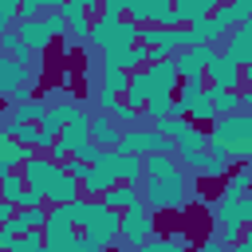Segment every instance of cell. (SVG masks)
<instances>
[{"label":"cell","mask_w":252,"mask_h":252,"mask_svg":"<svg viewBox=\"0 0 252 252\" xmlns=\"http://www.w3.org/2000/svg\"><path fill=\"white\" fill-rule=\"evenodd\" d=\"M220 55H224L228 63H236V67H248V63H252V28H248V24L232 28V32L224 35Z\"/></svg>","instance_id":"cell-11"},{"label":"cell","mask_w":252,"mask_h":252,"mask_svg":"<svg viewBox=\"0 0 252 252\" xmlns=\"http://www.w3.org/2000/svg\"><path fill=\"white\" fill-rule=\"evenodd\" d=\"M91 43H94L98 51H106V47H134V43H138V24L126 20V16H118V20L94 16V24H91Z\"/></svg>","instance_id":"cell-4"},{"label":"cell","mask_w":252,"mask_h":252,"mask_svg":"<svg viewBox=\"0 0 252 252\" xmlns=\"http://www.w3.org/2000/svg\"><path fill=\"white\" fill-rule=\"evenodd\" d=\"M248 16H252V12H244L240 4H232V0H220V4H217V12L209 16V24H213L220 35H228V32H232V28H240Z\"/></svg>","instance_id":"cell-18"},{"label":"cell","mask_w":252,"mask_h":252,"mask_svg":"<svg viewBox=\"0 0 252 252\" xmlns=\"http://www.w3.org/2000/svg\"><path fill=\"white\" fill-rule=\"evenodd\" d=\"M118 102H122L118 94H110V91H94V110H98V114H114Z\"/></svg>","instance_id":"cell-39"},{"label":"cell","mask_w":252,"mask_h":252,"mask_svg":"<svg viewBox=\"0 0 252 252\" xmlns=\"http://www.w3.org/2000/svg\"><path fill=\"white\" fill-rule=\"evenodd\" d=\"M79 236V228L67 217V205H47V220H43V244L47 248H67Z\"/></svg>","instance_id":"cell-9"},{"label":"cell","mask_w":252,"mask_h":252,"mask_svg":"<svg viewBox=\"0 0 252 252\" xmlns=\"http://www.w3.org/2000/svg\"><path fill=\"white\" fill-rule=\"evenodd\" d=\"M43 252H63V248H47V244H43Z\"/></svg>","instance_id":"cell-51"},{"label":"cell","mask_w":252,"mask_h":252,"mask_svg":"<svg viewBox=\"0 0 252 252\" xmlns=\"http://www.w3.org/2000/svg\"><path fill=\"white\" fill-rule=\"evenodd\" d=\"M39 24L47 28V35H51V39H67V16H63V12H43V16H39Z\"/></svg>","instance_id":"cell-32"},{"label":"cell","mask_w":252,"mask_h":252,"mask_svg":"<svg viewBox=\"0 0 252 252\" xmlns=\"http://www.w3.org/2000/svg\"><path fill=\"white\" fill-rule=\"evenodd\" d=\"M118 181H126V185H142V181H146V161L134 158V154H118Z\"/></svg>","instance_id":"cell-28"},{"label":"cell","mask_w":252,"mask_h":252,"mask_svg":"<svg viewBox=\"0 0 252 252\" xmlns=\"http://www.w3.org/2000/svg\"><path fill=\"white\" fill-rule=\"evenodd\" d=\"M71 158H79V161H87V165H94V161H98V158H102V150H98V146H94V142H87V146H79V150H75V154H71Z\"/></svg>","instance_id":"cell-41"},{"label":"cell","mask_w":252,"mask_h":252,"mask_svg":"<svg viewBox=\"0 0 252 252\" xmlns=\"http://www.w3.org/2000/svg\"><path fill=\"white\" fill-rule=\"evenodd\" d=\"M35 83H39V63L20 67L16 59L0 55V98H4L8 91H16V87H35Z\"/></svg>","instance_id":"cell-10"},{"label":"cell","mask_w":252,"mask_h":252,"mask_svg":"<svg viewBox=\"0 0 252 252\" xmlns=\"http://www.w3.org/2000/svg\"><path fill=\"white\" fill-rule=\"evenodd\" d=\"M43 12H63V0H20V20H39Z\"/></svg>","instance_id":"cell-30"},{"label":"cell","mask_w":252,"mask_h":252,"mask_svg":"<svg viewBox=\"0 0 252 252\" xmlns=\"http://www.w3.org/2000/svg\"><path fill=\"white\" fill-rule=\"evenodd\" d=\"M248 189H252V161L236 165V169L224 177V189H220V197H232V201H240Z\"/></svg>","instance_id":"cell-25"},{"label":"cell","mask_w":252,"mask_h":252,"mask_svg":"<svg viewBox=\"0 0 252 252\" xmlns=\"http://www.w3.org/2000/svg\"><path fill=\"white\" fill-rule=\"evenodd\" d=\"M197 252H228V248H224L217 236H209V240H201V248H197Z\"/></svg>","instance_id":"cell-48"},{"label":"cell","mask_w":252,"mask_h":252,"mask_svg":"<svg viewBox=\"0 0 252 252\" xmlns=\"http://www.w3.org/2000/svg\"><path fill=\"white\" fill-rule=\"evenodd\" d=\"M126 79H130L126 71H102V87H98V91H110V94L122 98V94H126Z\"/></svg>","instance_id":"cell-34"},{"label":"cell","mask_w":252,"mask_h":252,"mask_svg":"<svg viewBox=\"0 0 252 252\" xmlns=\"http://www.w3.org/2000/svg\"><path fill=\"white\" fill-rule=\"evenodd\" d=\"M63 173H67V177H75V181H83V177L91 173V165H87V161H79V158H67V161H63Z\"/></svg>","instance_id":"cell-40"},{"label":"cell","mask_w":252,"mask_h":252,"mask_svg":"<svg viewBox=\"0 0 252 252\" xmlns=\"http://www.w3.org/2000/svg\"><path fill=\"white\" fill-rule=\"evenodd\" d=\"M154 98V87H150V75H146V67L142 71H130V79H126V106H134V110H142L146 102Z\"/></svg>","instance_id":"cell-19"},{"label":"cell","mask_w":252,"mask_h":252,"mask_svg":"<svg viewBox=\"0 0 252 252\" xmlns=\"http://www.w3.org/2000/svg\"><path fill=\"white\" fill-rule=\"evenodd\" d=\"M75 197H83V193H79V181H75V177H67V173H59V177L47 185V193H43V201H47V205H71Z\"/></svg>","instance_id":"cell-22"},{"label":"cell","mask_w":252,"mask_h":252,"mask_svg":"<svg viewBox=\"0 0 252 252\" xmlns=\"http://www.w3.org/2000/svg\"><path fill=\"white\" fill-rule=\"evenodd\" d=\"M142 161H146V177H158V181H189L185 169H181V161H177V154H150Z\"/></svg>","instance_id":"cell-14"},{"label":"cell","mask_w":252,"mask_h":252,"mask_svg":"<svg viewBox=\"0 0 252 252\" xmlns=\"http://www.w3.org/2000/svg\"><path fill=\"white\" fill-rule=\"evenodd\" d=\"M118 185V150H102V158L91 165V173L79 181V193L83 197H91V201H98L106 189H114Z\"/></svg>","instance_id":"cell-7"},{"label":"cell","mask_w":252,"mask_h":252,"mask_svg":"<svg viewBox=\"0 0 252 252\" xmlns=\"http://www.w3.org/2000/svg\"><path fill=\"white\" fill-rule=\"evenodd\" d=\"M98 16H106V20H118V16H126V0H102Z\"/></svg>","instance_id":"cell-43"},{"label":"cell","mask_w":252,"mask_h":252,"mask_svg":"<svg viewBox=\"0 0 252 252\" xmlns=\"http://www.w3.org/2000/svg\"><path fill=\"white\" fill-rule=\"evenodd\" d=\"M158 213H150L146 205H134V209H126L122 213V224H118V244L122 248H142L146 240H154L158 236V220H154Z\"/></svg>","instance_id":"cell-5"},{"label":"cell","mask_w":252,"mask_h":252,"mask_svg":"<svg viewBox=\"0 0 252 252\" xmlns=\"http://www.w3.org/2000/svg\"><path fill=\"white\" fill-rule=\"evenodd\" d=\"M98 201L110 205L114 213H126V209H134V205H146V201H142V185H126V181H118L114 189H106Z\"/></svg>","instance_id":"cell-17"},{"label":"cell","mask_w":252,"mask_h":252,"mask_svg":"<svg viewBox=\"0 0 252 252\" xmlns=\"http://www.w3.org/2000/svg\"><path fill=\"white\" fill-rule=\"evenodd\" d=\"M59 173H63V165H59V161H51L47 154H32V158L20 165L24 185H28V189H35V193H47V185H51Z\"/></svg>","instance_id":"cell-8"},{"label":"cell","mask_w":252,"mask_h":252,"mask_svg":"<svg viewBox=\"0 0 252 252\" xmlns=\"http://www.w3.org/2000/svg\"><path fill=\"white\" fill-rule=\"evenodd\" d=\"M205 94L213 98V110H217V118L240 114V91H217V87H205Z\"/></svg>","instance_id":"cell-27"},{"label":"cell","mask_w":252,"mask_h":252,"mask_svg":"<svg viewBox=\"0 0 252 252\" xmlns=\"http://www.w3.org/2000/svg\"><path fill=\"white\" fill-rule=\"evenodd\" d=\"M110 118H114L122 130H126V126H130V130H134V126H142V110H134V106H126V102H118Z\"/></svg>","instance_id":"cell-35"},{"label":"cell","mask_w":252,"mask_h":252,"mask_svg":"<svg viewBox=\"0 0 252 252\" xmlns=\"http://www.w3.org/2000/svg\"><path fill=\"white\" fill-rule=\"evenodd\" d=\"M118 154H134V158H150V154H177V146L158 134L154 126H134V130H122V142H118Z\"/></svg>","instance_id":"cell-6"},{"label":"cell","mask_w":252,"mask_h":252,"mask_svg":"<svg viewBox=\"0 0 252 252\" xmlns=\"http://www.w3.org/2000/svg\"><path fill=\"white\" fill-rule=\"evenodd\" d=\"M248 232H252V224H248Z\"/></svg>","instance_id":"cell-54"},{"label":"cell","mask_w":252,"mask_h":252,"mask_svg":"<svg viewBox=\"0 0 252 252\" xmlns=\"http://www.w3.org/2000/svg\"><path fill=\"white\" fill-rule=\"evenodd\" d=\"M12 252H43V228H32V232H24V236H16V244H12Z\"/></svg>","instance_id":"cell-33"},{"label":"cell","mask_w":252,"mask_h":252,"mask_svg":"<svg viewBox=\"0 0 252 252\" xmlns=\"http://www.w3.org/2000/svg\"><path fill=\"white\" fill-rule=\"evenodd\" d=\"M12 32H16V35H20L24 43H28V51H32V55H43V51H47V47L55 43V39L47 35V28H43L39 20H16V24H12Z\"/></svg>","instance_id":"cell-15"},{"label":"cell","mask_w":252,"mask_h":252,"mask_svg":"<svg viewBox=\"0 0 252 252\" xmlns=\"http://www.w3.org/2000/svg\"><path fill=\"white\" fill-rule=\"evenodd\" d=\"M232 4H240L244 12H252V0H232Z\"/></svg>","instance_id":"cell-50"},{"label":"cell","mask_w":252,"mask_h":252,"mask_svg":"<svg viewBox=\"0 0 252 252\" xmlns=\"http://www.w3.org/2000/svg\"><path fill=\"white\" fill-rule=\"evenodd\" d=\"M4 130H8L20 146H35V134H39V126H35V122H20V126H4Z\"/></svg>","instance_id":"cell-36"},{"label":"cell","mask_w":252,"mask_h":252,"mask_svg":"<svg viewBox=\"0 0 252 252\" xmlns=\"http://www.w3.org/2000/svg\"><path fill=\"white\" fill-rule=\"evenodd\" d=\"M63 252H102V248H94V244H91V240H87V236L79 232V236H75V240H71V244H67Z\"/></svg>","instance_id":"cell-46"},{"label":"cell","mask_w":252,"mask_h":252,"mask_svg":"<svg viewBox=\"0 0 252 252\" xmlns=\"http://www.w3.org/2000/svg\"><path fill=\"white\" fill-rule=\"evenodd\" d=\"M236 220H240V224H244V228H248V224H252V193H244V197H240V201H236Z\"/></svg>","instance_id":"cell-42"},{"label":"cell","mask_w":252,"mask_h":252,"mask_svg":"<svg viewBox=\"0 0 252 252\" xmlns=\"http://www.w3.org/2000/svg\"><path fill=\"white\" fill-rule=\"evenodd\" d=\"M32 154H35L32 146H20V142H16L8 130H0V165H8V169H20V165H24Z\"/></svg>","instance_id":"cell-20"},{"label":"cell","mask_w":252,"mask_h":252,"mask_svg":"<svg viewBox=\"0 0 252 252\" xmlns=\"http://www.w3.org/2000/svg\"><path fill=\"white\" fill-rule=\"evenodd\" d=\"M213 158H228V161H252V118L240 110V114H228V118H217L209 126V146H205Z\"/></svg>","instance_id":"cell-1"},{"label":"cell","mask_w":252,"mask_h":252,"mask_svg":"<svg viewBox=\"0 0 252 252\" xmlns=\"http://www.w3.org/2000/svg\"><path fill=\"white\" fill-rule=\"evenodd\" d=\"M20 20V0H0V35Z\"/></svg>","instance_id":"cell-38"},{"label":"cell","mask_w":252,"mask_h":252,"mask_svg":"<svg viewBox=\"0 0 252 252\" xmlns=\"http://www.w3.org/2000/svg\"><path fill=\"white\" fill-rule=\"evenodd\" d=\"M0 201H4V197H0Z\"/></svg>","instance_id":"cell-55"},{"label":"cell","mask_w":252,"mask_h":252,"mask_svg":"<svg viewBox=\"0 0 252 252\" xmlns=\"http://www.w3.org/2000/svg\"><path fill=\"white\" fill-rule=\"evenodd\" d=\"M28 98H32V87H16V91H8V94H4V102H8V106H20V102H28Z\"/></svg>","instance_id":"cell-45"},{"label":"cell","mask_w":252,"mask_h":252,"mask_svg":"<svg viewBox=\"0 0 252 252\" xmlns=\"http://www.w3.org/2000/svg\"><path fill=\"white\" fill-rule=\"evenodd\" d=\"M228 252H252V232L244 228V236H240V240H236V244H232Z\"/></svg>","instance_id":"cell-47"},{"label":"cell","mask_w":252,"mask_h":252,"mask_svg":"<svg viewBox=\"0 0 252 252\" xmlns=\"http://www.w3.org/2000/svg\"><path fill=\"white\" fill-rule=\"evenodd\" d=\"M118 224H122V213H114L110 205H102V201H91V217L83 220V236L94 244V248H114L118 244Z\"/></svg>","instance_id":"cell-3"},{"label":"cell","mask_w":252,"mask_h":252,"mask_svg":"<svg viewBox=\"0 0 252 252\" xmlns=\"http://www.w3.org/2000/svg\"><path fill=\"white\" fill-rule=\"evenodd\" d=\"M43 114H47V98H28V102H20V106H12L8 110V126H20V122H43Z\"/></svg>","instance_id":"cell-24"},{"label":"cell","mask_w":252,"mask_h":252,"mask_svg":"<svg viewBox=\"0 0 252 252\" xmlns=\"http://www.w3.org/2000/svg\"><path fill=\"white\" fill-rule=\"evenodd\" d=\"M205 87H217V91H240V67L228 63L224 55H217V59L205 67Z\"/></svg>","instance_id":"cell-12"},{"label":"cell","mask_w":252,"mask_h":252,"mask_svg":"<svg viewBox=\"0 0 252 252\" xmlns=\"http://www.w3.org/2000/svg\"><path fill=\"white\" fill-rule=\"evenodd\" d=\"M51 146H55V134L39 126V134H35V146H32V150H35V154H51Z\"/></svg>","instance_id":"cell-44"},{"label":"cell","mask_w":252,"mask_h":252,"mask_svg":"<svg viewBox=\"0 0 252 252\" xmlns=\"http://www.w3.org/2000/svg\"><path fill=\"white\" fill-rule=\"evenodd\" d=\"M63 16H67V32H71L75 39H91V24H94V16H91L83 4H63Z\"/></svg>","instance_id":"cell-23"},{"label":"cell","mask_w":252,"mask_h":252,"mask_svg":"<svg viewBox=\"0 0 252 252\" xmlns=\"http://www.w3.org/2000/svg\"><path fill=\"white\" fill-rule=\"evenodd\" d=\"M173 146H177V158H185V154H201L205 146H209V130L205 126H185L177 138H173Z\"/></svg>","instance_id":"cell-21"},{"label":"cell","mask_w":252,"mask_h":252,"mask_svg":"<svg viewBox=\"0 0 252 252\" xmlns=\"http://www.w3.org/2000/svg\"><path fill=\"white\" fill-rule=\"evenodd\" d=\"M91 142H94L98 150H118L122 126H118L110 114H94V118H91Z\"/></svg>","instance_id":"cell-16"},{"label":"cell","mask_w":252,"mask_h":252,"mask_svg":"<svg viewBox=\"0 0 252 252\" xmlns=\"http://www.w3.org/2000/svg\"><path fill=\"white\" fill-rule=\"evenodd\" d=\"M63 4H83V0H63Z\"/></svg>","instance_id":"cell-52"},{"label":"cell","mask_w":252,"mask_h":252,"mask_svg":"<svg viewBox=\"0 0 252 252\" xmlns=\"http://www.w3.org/2000/svg\"><path fill=\"white\" fill-rule=\"evenodd\" d=\"M146 75H150V87H154V94H177V87H181V75H177V67H173V59H158V63H150L146 67Z\"/></svg>","instance_id":"cell-13"},{"label":"cell","mask_w":252,"mask_h":252,"mask_svg":"<svg viewBox=\"0 0 252 252\" xmlns=\"http://www.w3.org/2000/svg\"><path fill=\"white\" fill-rule=\"evenodd\" d=\"M142 201L150 213H181L189 205V181H158V177H146L142 181Z\"/></svg>","instance_id":"cell-2"},{"label":"cell","mask_w":252,"mask_h":252,"mask_svg":"<svg viewBox=\"0 0 252 252\" xmlns=\"http://www.w3.org/2000/svg\"><path fill=\"white\" fill-rule=\"evenodd\" d=\"M126 20H134L138 28L154 24V0H126Z\"/></svg>","instance_id":"cell-31"},{"label":"cell","mask_w":252,"mask_h":252,"mask_svg":"<svg viewBox=\"0 0 252 252\" xmlns=\"http://www.w3.org/2000/svg\"><path fill=\"white\" fill-rule=\"evenodd\" d=\"M67 217H71L75 228H83V220L91 217V197H75V201L67 205Z\"/></svg>","instance_id":"cell-37"},{"label":"cell","mask_w":252,"mask_h":252,"mask_svg":"<svg viewBox=\"0 0 252 252\" xmlns=\"http://www.w3.org/2000/svg\"><path fill=\"white\" fill-rule=\"evenodd\" d=\"M0 55H8V59H16L20 67H32V63H35V55L28 51V43H24V39H20V35H16L12 28H8L4 35H0Z\"/></svg>","instance_id":"cell-26"},{"label":"cell","mask_w":252,"mask_h":252,"mask_svg":"<svg viewBox=\"0 0 252 252\" xmlns=\"http://www.w3.org/2000/svg\"><path fill=\"white\" fill-rule=\"evenodd\" d=\"M161 118H173V98H169V94H154V98L142 106V126L161 122Z\"/></svg>","instance_id":"cell-29"},{"label":"cell","mask_w":252,"mask_h":252,"mask_svg":"<svg viewBox=\"0 0 252 252\" xmlns=\"http://www.w3.org/2000/svg\"><path fill=\"white\" fill-rule=\"evenodd\" d=\"M240 110L252 118V91H240Z\"/></svg>","instance_id":"cell-49"},{"label":"cell","mask_w":252,"mask_h":252,"mask_svg":"<svg viewBox=\"0 0 252 252\" xmlns=\"http://www.w3.org/2000/svg\"><path fill=\"white\" fill-rule=\"evenodd\" d=\"M244 24H248V28H252V16H248V20H244Z\"/></svg>","instance_id":"cell-53"}]
</instances>
